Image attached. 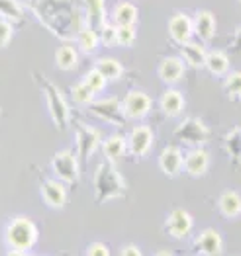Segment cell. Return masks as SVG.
<instances>
[{
  "instance_id": "1f68e13d",
  "label": "cell",
  "mask_w": 241,
  "mask_h": 256,
  "mask_svg": "<svg viewBox=\"0 0 241 256\" xmlns=\"http://www.w3.org/2000/svg\"><path fill=\"white\" fill-rule=\"evenodd\" d=\"M225 149H227V152H229L233 158H239L241 156V131L239 129L231 131V133L225 137Z\"/></svg>"
},
{
  "instance_id": "d4e9b609",
  "label": "cell",
  "mask_w": 241,
  "mask_h": 256,
  "mask_svg": "<svg viewBox=\"0 0 241 256\" xmlns=\"http://www.w3.org/2000/svg\"><path fill=\"white\" fill-rule=\"evenodd\" d=\"M137 22V8L130 2H120L114 8V24L116 26H135Z\"/></svg>"
},
{
  "instance_id": "ba28073f",
  "label": "cell",
  "mask_w": 241,
  "mask_h": 256,
  "mask_svg": "<svg viewBox=\"0 0 241 256\" xmlns=\"http://www.w3.org/2000/svg\"><path fill=\"white\" fill-rule=\"evenodd\" d=\"M192 227H194V219L192 215L184 210H173L169 217L165 219V231L167 235L176 238V240H182L192 233Z\"/></svg>"
},
{
  "instance_id": "ac0fdd59",
  "label": "cell",
  "mask_w": 241,
  "mask_h": 256,
  "mask_svg": "<svg viewBox=\"0 0 241 256\" xmlns=\"http://www.w3.org/2000/svg\"><path fill=\"white\" fill-rule=\"evenodd\" d=\"M192 22H194V34L200 40L210 42L214 38V34H216V18H214L212 12L200 10V12H196V16L192 18Z\"/></svg>"
},
{
  "instance_id": "2e32d148",
  "label": "cell",
  "mask_w": 241,
  "mask_h": 256,
  "mask_svg": "<svg viewBox=\"0 0 241 256\" xmlns=\"http://www.w3.org/2000/svg\"><path fill=\"white\" fill-rule=\"evenodd\" d=\"M184 76V61L180 57H165L159 64V78L165 84H176Z\"/></svg>"
},
{
  "instance_id": "83f0119b",
  "label": "cell",
  "mask_w": 241,
  "mask_h": 256,
  "mask_svg": "<svg viewBox=\"0 0 241 256\" xmlns=\"http://www.w3.org/2000/svg\"><path fill=\"white\" fill-rule=\"evenodd\" d=\"M94 92L90 90V86L85 82V80H81V82H77V84L71 88V98L77 102V104H81V106H90L92 102H94Z\"/></svg>"
},
{
  "instance_id": "9a60e30c",
  "label": "cell",
  "mask_w": 241,
  "mask_h": 256,
  "mask_svg": "<svg viewBox=\"0 0 241 256\" xmlns=\"http://www.w3.org/2000/svg\"><path fill=\"white\" fill-rule=\"evenodd\" d=\"M208 168H210V154H208V150L194 147V149H190L184 154V170H186V174H190L194 178H200L202 174L208 172Z\"/></svg>"
},
{
  "instance_id": "e575fe53",
  "label": "cell",
  "mask_w": 241,
  "mask_h": 256,
  "mask_svg": "<svg viewBox=\"0 0 241 256\" xmlns=\"http://www.w3.org/2000/svg\"><path fill=\"white\" fill-rule=\"evenodd\" d=\"M12 40V24L4 18H0V49L6 47Z\"/></svg>"
},
{
  "instance_id": "cb8c5ba5",
  "label": "cell",
  "mask_w": 241,
  "mask_h": 256,
  "mask_svg": "<svg viewBox=\"0 0 241 256\" xmlns=\"http://www.w3.org/2000/svg\"><path fill=\"white\" fill-rule=\"evenodd\" d=\"M79 63V53L75 47L71 45H61L57 51H55V64L61 68V70H73Z\"/></svg>"
},
{
  "instance_id": "60d3db41",
  "label": "cell",
  "mask_w": 241,
  "mask_h": 256,
  "mask_svg": "<svg viewBox=\"0 0 241 256\" xmlns=\"http://www.w3.org/2000/svg\"><path fill=\"white\" fill-rule=\"evenodd\" d=\"M239 2H241V0H239Z\"/></svg>"
},
{
  "instance_id": "8fae6325",
  "label": "cell",
  "mask_w": 241,
  "mask_h": 256,
  "mask_svg": "<svg viewBox=\"0 0 241 256\" xmlns=\"http://www.w3.org/2000/svg\"><path fill=\"white\" fill-rule=\"evenodd\" d=\"M40 194H42L44 204L51 210H61L67 204L65 184L59 180H45L40 188Z\"/></svg>"
},
{
  "instance_id": "f1b7e54d",
  "label": "cell",
  "mask_w": 241,
  "mask_h": 256,
  "mask_svg": "<svg viewBox=\"0 0 241 256\" xmlns=\"http://www.w3.org/2000/svg\"><path fill=\"white\" fill-rule=\"evenodd\" d=\"M0 18L8 22L22 20V6L18 0H0Z\"/></svg>"
},
{
  "instance_id": "e0dca14e",
  "label": "cell",
  "mask_w": 241,
  "mask_h": 256,
  "mask_svg": "<svg viewBox=\"0 0 241 256\" xmlns=\"http://www.w3.org/2000/svg\"><path fill=\"white\" fill-rule=\"evenodd\" d=\"M102 154L110 162L120 160L126 152H128V139L124 135H110L108 139L102 141Z\"/></svg>"
},
{
  "instance_id": "5b68a950",
  "label": "cell",
  "mask_w": 241,
  "mask_h": 256,
  "mask_svg": "<svg viewBox=\"0 0 241 256\" xmlns=\"http://www.w3.org/2000/svg\"><path fill=\"white\" fill-rule=\"evenodd\" d=\"M51 170L57 176L59 182L73 184L79 178V156H75L71 150H59L51 158Z\"/></svg>"
},
{
  "instance_id": "d590c367",
  "label": "cell",
  "mask_w": 241,
  "mask_h": 256,
  "mask_svg": "<svg viewBox=\"0 0 241 256\" xmlns=\"http://www.w3.org/2000/svg\"><path fill=\"white\" fill-rule=\"evenodd\" d=\"M85 256H110V248L104 242H92L87 248Z\"/></svg>"
},
{
  "instance_id": "8992f818",
  "label": "cell",
  "mask_w": 241,
  "mask_h": 256,
  "mask_svg": "<svg viewBox=\"0 0 241 256\" xmlns=\"http://www.w3.org/2000/svg\"><path fill=\"white\" fill-rule=\"evenodd\" d=\"M90 114L104 120L106 124L112 126H124L126 124V112H124V102H120L116 96L106 98V100H98L90 104Z\"/></svg>"
},
{
  "instance_id": "44dd1931",
  "label": "cell",
  "mask_w": 241,
  "mask_h": 256,
  "mask_svg": "<svg viewBox=\"0 0 241 256\" xmlns=\"http://www.w3.org/2000/svg\"><path fill=\"white\" fill-rule=\"evenodd\" d=\"M218 208L223 217L227 219H235L241 215V196L233 190H227L219 196L218 200Z\"/></svg>"
},
{
  "instance_id": "9c48e42d",
  "label": "cell",
  "mask_w": 241,
  "mask_h": 256,
  "mask_svg": "<svg viewBox=\"0 0 241 256\" xmlns=\"http://www.w3.org/2000/svg\"><path fill=\"white\" fill-rule=\"evenodd\" d=\"M153 141V129L147 126H137V128H133V131L128 137V152L135 158H141L151 150Z\"/></svg>"
},
{
  "instance_id": "484cf974",
  "label": "cell",
  "mask_w": 241,
  "mask_h": 256,
  "mask_svg": "<svg viewBox=\"0 0 241 256\" xmlns=\"http://www.w3.org/2000/svg\"><path fill=\"white\" fill-rule=\"evenodd\" d=\"M77 38V45H79V49L83 51V53H92V51H96V47H98V43H100V36L92 30V28H85V30H79V34L75 36Z\"/></svg>"
},
{
  "instance_id": "6da1fadb",
  "label": "cell",
  "mask_w": 241,
  "mask_h": 256,
  "mask_svg": "<svg viewBox=\"0 0 241 256\" xmlns=\"http://www.w3.org/2000/svg\"><path fill=\"white\" fill-rule=\"evenodd\" d=\"M128 192V182L122 172L114 166V162L104 160L94 172V200L98 204H106L110 200H118Z\"/></svg>"
},
{
  "instance_id": "f546056e",
  "label": "cell",
  "mask_w": 241,
  "mask_h": 256,
  "mask_svg": "<svg viewBox=\"0 0 241 256\" xmlns=\"http://www.w3.org/2000/svg\"><path fill=\"white\" fill-rule=\"evenodd\" d=\"M223 90H225V94H227L229 98H233V100L241 98V70H233V72H229V74L225 76V80H223Z\"/></svg>"
},
{
  "instance_id": "836d02e7",
  "label": "cell",
  "mask_w": 241,
  "mask_h": 256,
  "mask_svg": "<svg viewBox=\"0 0 241 256\" xmlns=\"http://www.w3.org/2000/svg\"><path fill=\"white\" fill-rule=\"evenodd\" d=\"M135 42V30L133 26H118V45L130 47Z\"/></svg>"
},
{
  "instance_id": "8d00e7d4",
  "label": "cell",
  "mask_w": 241,
  "mask_h": 256,
  "mask_svg": "<svg viewBox=\"0 0 241 256\" xmlns=\"http://www.w3.org/2000/svg\"><path fill=\"white\" fill-rule=\"evenodd\" d=\"M120 256H143V254H141V250L135 244H128V246H124L120 250Z\"/></svg>"
},
{
  "instance_id": "7402d4cb",
  "label": "cell",
  "mask_w": 241,
  "mask_h": 256,
  "mask_svg": "<svg viewBox=\"0 0 241 256\" xmlns=\"http://www.w3.org/2000/svg\"><path fill=\"white\" fill-rule=\"evenodd\" d=\"M206 68L214 76H225L229 72V57L223 51H210L206 57Z\"/></svg>"
},
{
  "instance_id": "4fadbf2b",
  "label": "cell",
  "mask_w": 241,
  "mask_h": 256,
  "mask_svg": "<svg viewBox=\"0 0 241 256\" xmlns=\"http://www.w3.org/2000/svg\"><path fill=\"white\" fill-rule=\"evenodd\" d=\"M194 248L204 256H219L223 250V240L216 229H206L194 238Z\"/></svg>"
},
{
  "instance_id": "7a4b0ae2",
  "label": "cell",
  "mask_w": 241,
  "mask_h": 256,
  "mask_svg": "<svg viewBox=\"0 0 241 256\" xmlns=\"http://www.w3.org/2000/svg\"><path fill=\"white\" fill-rule=\"evenodd\" d=\"M40 231L36 227V223L28 217H14L4 231V240L8 244L10 250H22L28 252L30 248L36 246Z\"/></svg>"
},
{
  "instance_id": "277c9868",
  "label": "cell",
  "mask_w": 241,
  "mask_h": 256,
  "mask_svg": "<svg viewBox=\"0 0 241 256\" xmlns=\"http://www.w3.org/2000/svg\"><path fill=\"white\" fill-rule=\"evenodd\" d=\"M175 137L184 145L200 147L210 139V129L206 128L198 118H188L175 129Z\"/></svg>"
},
{
  "instance_id": "ffe728a7",
  "label": "cell",
  "mask_w": 241,
  "mask_h": 256,
  "mask_svg": "<svg viewBox=\"0 0 241 256\" xmlns=\"http://www.w3.org/2000/svg\"><path fill=\"white\" fill-rule=\"evenodd\" d=\"M184 106H186L184 96H182L178 90L173 88V90L163 92V96H161V110H163L165 116L175 118V116H178V114H182Z\"/></svg>"
},
{
  "instance_id": "4316f807",
  "label": "cell",
  "mask_w": 241,
  "mask_h": 256,
  "mask_svg": "<svg viewBox=\"0 0 241 256\" xmlns=\"http://www.w3.org/2000/svg\"><path fill=\"white\" fill-rule=\"evenodd\" d=\"M85 8H87V16L90 24L96 26H104V14H106V6L104 0H83Z\"/></svg>"
},
{
  "instance_id": "7c38bea8",
  "label": "cell",
  "mask_w": 241,
  "mask_h": 256,
  "mask_svg": "<svg viewBox=\"0 0 241 256\" xmlns=\"http://www.w3.org/2000/svg\"><path fill=\"white\" fill-rule=\"evenodd\" d=\"M169 36L180 45L190 43L194 36V22L186 14H175L169 22Z\"/></svg>"
},
{
  "instance_id": "d6a6232c",
  "label": "cell",
  "mask_w": 241,
  "mask_h": 256,
  "mask_svg": "<svg viewBox=\"0 0 241 256\" xmlns=\"http://www.w3.org/2000/svg\"><path fill=\"white\" fill-rule=\"evenodd\" d=\"M100 43H104L106 47L112 45H118V26H112V24H104L100 28Z\"/></svg>"
},
{
  "instance_id": "30bf717a",
  "label": "cell",
  "mask_w": 241,
  "mask_h": 256,
  "mask_svg": "<svg viewBox=\"0 0 241 256\" xmlns=\"http://www.w3.org/2000/svg\"><path fill=\"white\" fill-rule=\"evenodd\" d=\"M151 108H153L151 98L145 92H141V90L128 92V96L124 100V112H126L128 120H141V118L149 116Z\"/></svg>"
},
{
  "instance_id": "52a82bcc",
  "label": "cell",
  "mask_w": 241,
  "mask_h": 256,
  "mask_svg": "<svg viewBox=\"0 0 241 256\" xmlns=\"http://www.w3.org/2000/svg\"><path fill=\"white\" fill-rule=\"evenodd\" d=\"M102 147L100 131L90 126H79L77 128V156L81 162H88L92 154Z\"/></svg>"
},
{
  "instance_id": "3957f363",
  "label": "cell",
  "mask_w": 241,
  "mask_h": 256,
  "mask_svg": "<svg viewBox=\"0 0 241 256\" xmlns=\"http://www.w3.org/2000/svg\"><path fill=\"white\" fill-rule=\"evenodd\" d=\"M36 78L40 80V88H42V92H44L45 96V102H47V112H49L55 128L65 129L67 124H69V106H67V100L65 96H63V92L53 84V82H49L47 78H44L42 74H38Z\"/></svg>"
},
{
  "instance_id": "d6986e66",
  "label": "cell",
  "mask_w": 241,
  "mask_h": 256,
  "mask_svg": "<svg viewBox=\"0 0 241 256\" xmlns=\"http://www.w3.org/2000/svg\"><path fill=\"white\" fill-rule=\"evenodd\" d=\"M206 57H208L206 49L202 45H198V43L190 42L186 45H182V49H180V59L184 61V64H190L192 68L206 66Z\"/></svg>"
},
{
  "instance_id": "f35d334b",
  "label": "cell",
  "mask_w": 241,
  "mask_h": 256,
  "mask_svg": "<svg viewBox=\"0 0 241 256\" xmlns=\"http://www.w3.org/2000/svg\"><path fill=\"white\" fill-rule=\"evenodd\" d=\"M6 256H28V254L22 252V250H8V254Z\"/></svg>"
},
{
  "instance_id": "603a6c76",
  "label": "cell",
  "mask_w": 241,
  "mask_h": 256,
  "mask_svg": "<svg viewBox=\"0 0 241 256\" xmlns=\"http://www.w3.org/2000/svg\"><path fill=\"white\" fill-rule=\"evenodd\" d=\"M94 68L108 80V82H114V80H120L122 76H124V66L118 63L116 59H100V61H96L94 64Z\"/></svg>"
},
{
  "instance_id": "4dcf8cb0",
  "label": "cell",
  "mask_w": 241,
  "mask_h": 256,
  "mask_svg": "<svg viewBox=\"0 0 241 256\" xmlns=\"http://www.w3.org/2000/svg\"><path fill=\"white\" fill-rule=\"evenodd\" d=\"M85 82H87L88 86H90V90L94 92V94H100L104 88H106V84H108V80L96 70V68H92V70H88L87 74H85V78H83Z\"/></svg>"
},
{
  "instance_id": "ab89813d",
  "label": "cell",
  "mask_w": 241,
  "mask_h": 256,
  "mask_svg": "<svg viewBox=\"0 0 241 256\" xmlns=\"http://www.w3.org/2000/svg\"><path fill=\"white\" fill-rule=\"evenodd\" d=\"M155 256H173V254H171L169 250H159V252H157Z\"/></svg>"
},
{
  "instance_id": "74e56055",
  "label": "cell",
  "mask_w": 241,
  "mask_h": 256,
  "mask_svg": "<svg viewBox=\"0 0 241 256\" xmlns=\"http://www.w3.org/2000/svg\"><path fill=\"white\" fill-rule=\"evenodd\" d=\"M235 47L241 51V28L237 30V34H235Z\"/></svg>"
},
{
  "instance_id": "5bb4252c",
  "label": "cell",
  "mask_w": 241,
  "mask_h": 256,
  "mask_svg": "<svg viewBox=\"0 0 241 256\" xmlns=\"http://www.w3.org/2000/svg\"><path fill=\"white\" fill-rule=\"evenodd\" d=\"M159 168L165 176L175 178L178 172L184 168V154L178 147H167L159 156Z\"/></svg>"
}]
</instances>
